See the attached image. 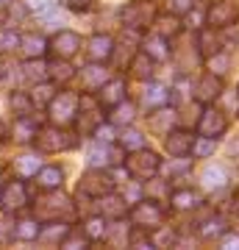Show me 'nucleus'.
I'll return each mask as SVG.
<instances>
[{
  "label": "nucleus",
  "mask_w": 239,
  "mask_h": 250,
  "mask_svg": "<svg viewBox=\"0 0 239 250\" xmlns=\"http://www.w3.org/2000/svg\"><path fill=\"white\" fill-rule=\"evenodd\" d=\"M197 50H200L203 59H209V56H214V53H220L222 50V42L214 36V28H206V31L197 34Z\"/></svg>",
  "instance_id": "cd10ccee"
},
{
  "label": "nucleus",
  "mask_w": 239,
  "mask_h": 250,
  "mask_svg": "<svg viewBox=\"0 0 239 250\" xmlns=\"http://www.w3.org/2000/svg\"><path fill=\"white\" fill-rule=\"evenodd\" d=\"M220 245H222L225 250L239 248V233H228V231H225V233H222V239H220Z\"/></svg>",
  "instance_id": "3c124183"
},
{
  "label": "nucleus",
  "mask_w": 239,
  "mask_h": 250,
  "mask_svg": "<svg viewBox=\"0 0 239 250\" xmlns=\"http://www.w3.org/2000/svg\"><path fill=\"white\" fill-rule=\"evenodd\" d=\"M36 136V123L31 117H17L14 120V128H11V139L20 145H31Z\"/></svg>",
  "instance_id": "b1692460"
},
{
  "label": "nucleus",
  "mask_w": 239,
  "mask_h": 250,
  "mask_svg": "<svg viewBox=\"0 0 239 250\" xmlns=\"http://www.w3.org/2000/svg\"><path fill=\"white\" fill-rule=\"evenodd\" d=\"M103 106L95 103L92 95H81V103H78V114H75V128H78L81 136H95L98 125H103Z\"/></svg>",
  "instance_id": "423d86ee"
},
{
  "label": "nucleus",
  "mask_w": 239,
  "mask_h": 250,
  "mask_svg": "<svg viewBox=\"0 0 239 250\" xmlns=\"http://www.w3.org/2000/svg\"><path fill=\"white\" fill-rule=\"evenodd\" d=\"M62 248L64 250H81V248H89V239L87 236H81V233H67L64 236V242H62Z\"/></svg>",
  "instance_id": "49530a36"
},
{
  "label": "nucleus",
  "mask_w": 239,
  "mask_h": 250,
  "mask_svg": "<svg viewBox=\"0 0 239 250\" xmlns=\"http://www.w3.org/2000/svg\"><path fill=\"white\" fill-rule=\"evenodd\" d=\"M123 100H125V81L123 78H111L98 89V103L103 108H111L117 103H123Z\"/></svg>",
  "instance_id": "dca6fc26"
},
{
  "label": "nucleus",
  "mask_w": 239,
  "mask_h": 250,
  "mask_svg": "<svg viewBox=\"0 0 239 250\" xmlns=\"http://www.w3.org/2000/svg\"><path fill=\"white\" fill-rule=\"evenodd\" d=\"M106 231H109V225H106V217L103 214L87 217V223H84V236H87L89 242H100L106 236Z\"/></svg>",
  "instance_id": "c85d7f7f"
},
{
  "label": "nucleus",
  "mask_w": 239,
  "mask_h": 250,
  "mask_svg": "<svg viewBox=\"0 0 239 250\" xmlns=\"http://www.w3.org/2000/svg\"><path fill=\"white\" fill-rule=\"evenodd\" d=\"M111 50H114V39L106 34H95L92 39H89V45H87V56H89V62H109L111 59Z\"/></svg>",
  "instance_id": "f3484780"
},
{
  "label": "nucleus",
  "mask_w": 239,
  "mask_h": 250,
  "mask_svg": "<svg viewBox=\"0 0 239 250\" xmlns=\"http://www.w3.org/2000/svg\"><path fill=\"white\" fill-rule=\"evenodd\" d=\"M170 203L175 206V208H197L200 206V195L192 192V189H178L170 195Z\"/></svg>",
  "instance_id": "473e14b6"
},
{
  "label": "nucleus",
  "mask_w": 239,
  "mask_h": 250,
  "mask_svg": "<svg viewBox=\"0 0 239 250\" xmlns=\"http://www.w3.org/2000/svg\"><path fill=\"white\" fill-rule=\"evenodd\" d=\"M167 117H175V111H173V108H167V106L156 108V111L151 114V131H156V134H161V136L167 134L170 128H173V125H167V123H164Z\"/></svg>",
  "instance_id": "c9c22d12"
},
{
  "label": "nucleus",
  "mask_w": 239,
  "mask_h": 250,
  "mask_svg": "<svg viewBox=\"0 0 239 250\" xmlns=\"http://www.w3.org/2000/svg\"><path fill=\"white\" fill-rule=\"evenodd\" d=\"M25 206H28V187L22 184V178L11 181V184L0 189V208L6 214H20Z\"/></svg>",
  "instance_id": "6e6552de"
},
{
  "label": "nucleus",
  "mask_w": 239,
  "mask_h": 250,
  "mask_svg": "<svg viewBox=\"0 0 239 250\" xmlns=\"http://www.w3.org/2000/svg\"><path fill=\"white\" fill-rule=\"evenodd\" d=\"M114 187H117V181H114V175H111V172H106L103 167H92V170H87L84 175H81V181H78V195L100 200L103 195L114 192Z\"/></svg>",
  "instance_id": "20e7f679"
},
{
  "label": "nucleus",
  "mask_w": 239,
  "mask_h": 250,
  "mask_svg": "<svg viewBox=\"0 0 239 250\" xmlns=\"http://www.w3.org/2000/svg\"><path fill=\"white\" fill-rule=\"evenodd\" d=\"M123 161H125V172H128L131 178H136V181H148V178H153V175L161 170L159 153L145 150V147L131 150V156H125Z\"/></svg>",
  "instance_id": "7ed1b4c3"
},
{
  "label": "nucleus",
  "mask_w": 239,
  "mask_h": 250,
  "mask_svg": "<svg viewBox=\"0 0 239 250\" xmlns=\"http://www.w3.org/2000/svg\"><path fill=\"white\" fill-rule=\"evenodd\" d=\"M39 236V223L36 220H20L14 223V239L17 242H36Z\"/></svg>",
  "instance_id": "72a5a7b5"
},
{
  "label": "nucleus",
  "mask_w": 239,
  "mask_h": 250,
  "mask_svg": "<svg viewBox=\"0 0 239 250\" xmlns=\"http://www.w3.org/2000/svg\"><path fill=\"white\" fill-rule=\"evenodd\" d=\"M214 147H217V139H209V136H195V145H192V156L197 159H206L212 156Z\"/></svg>",
  "instance_id": "37998d69"
},
{
  "label": "nucleus",
  "mask_w": 239,
  "mask_h": 250,
  "mask_svg": "<svg viewBox=\"0 0 239 250\" xmlns=\"http://www.w3.org/2000/svg\"><path fill=\"white\" fill-rule=\"evenodd\" d=\"M228 231L225 223H222V217H212V220H206V223L197 225V233L203 236V239H212V236H222V233Z\"/></svg>",
  "instance_id": "58836bf2"
},
{
  "label": "nucleus",
  "mask_w": 239,
  "mask_h": 250,
  "mask_svg": "<svg viewBox=\"0 0 239 250\" xmlns=\"http://www.w3.org/2000/svg\"><path fill=\"white\" fill-rule=\"evenodd\" d=\"M47 50L56 56V59H72V56L81 50V36L75 31H59V34L47 42Z\"/></svg>",
  "instance_id": "f8f14e48"
},
{
  "label": "nucleus",
  "mask_w": 239,
  "mask_h": 250,
  "mask_svg": "<svg viewBox=\"0 0 239 250\" xmlns=\"http://www.w3.org/2000/svg\"><path fill=\"white\" fill-rule=\"evenodd\" d=\"M206 64L212 67L209 72H214V75H222V72L228 70V53H225V50H220V53L209 56V59H206Z\"/></svg>",
  "instance_id": "a18cd8bd"
},
{
  "label": "nucleus",
  "mask_w": 239,
  "mask_h": 250,
  "mask_svg": "<svg viewBox=\"0 0 239 250\" xmlns=\"http://www.w3.org/2000/svg\"><path fill=\"white\" fill-rule=\"evenodd\" d=\"M153 34H159V36H175L181 34V22H178L175 14H167V17H159L156 14V20H153Z\"/></svg>",
  "instance_id": "7c9ffc66"
},
{
  "label": "nucleus",
  "mask_w": 239,
  "mask_h": 250,
  "mask_svg": "<svg viewBox=\"0 0 239 250\" xmlns=\"http://www.w3.org/2000/svg\"><path fill=\"white\" fill-rule=\"evenodd\" d=\"M203 184H206V189H222L225 187V170H222L220 164L206 167L203 170Z\"/></svg>",
  "instance_id": "ea45409f"
},
{
  "label": "nucleus",
  "mask_w": 239,
  "mask_h": 250,
  "mask_svg": "<svg viewBox=\"0 0 239 250\" xmlns=\"http://www.w3.org/2000/svg\"><path fill=\"white\" fill-rule=\"evenodd\" d=\"M139 47H142V53H148L153 62H167V59H170V42L164 39V36H159V34L142 39Z\"/></svg>",
  "instance_id": "aec40b11"
},
{
  "label": "nucleus",
  "mask_w": 239,
  "mask_h": 250,
  "mask_svg": "<svg viewBox=\"0 0 239 250\" xmlns=\"http://www.w3.org/2000/svg\"><path fill=\"white\" fill-rule=\"evenodd\" d=\"M153 59L148 53H136L131 59V64H128V67H131V75L133 78H139V81H151L153 78Z\"/></svg>",
  "instance_id": "bb28decb"
},
{
  "label": "nucleus",
  "mask_w": 239,
  "mask_h": 250,
  "mask_svg": "<svg viewBox=\"0 0 239 250\" xmlns=\"http://www.w3.org/2000/svg\"><path fill=\"white\" fill-rule=\"evenodd\" d=\"M20 47V34L11 28H0V53H14Z\"/></svg>",
  "instance_id": "79ce46f5"
},
{
  "label": "nucleus",
  "mask_w": 239,
  "mask_h": 250,
  "mask_svg": "<svg viewBox=\"0 0 239 250\" xmlns=\"http://www.w3.org/2000/svg\"><path fill=\"white\" fill-rule=\"evenodd\" d=\"M9 103H11L14 117H31L34 114V103H31V98H28L25 92H14L9 98Z\"/></svg>",
  "instance_id": "f704fd0d"
},
{
  "label": "nucleus",
  "mask_w": 239,
  "mask_h": 250,
  "mask_svg": "<svg viewBox=\"0 0 239 250\" xmlns=\"http://www.w3.org/2000/svg\"><path fill=\"white\" fill-rule=\"evenodd\" d=\"M120 147L123 150H139V147H145V136L136 128H125L123 136H120Z\"/></svg>",
  "instance_id": "a19ab883"
},
{
  "label": "nucleus",
  "mask_w": 239,
  "mask_h": 250,
  "mask_svg": "<svg viewBox=\"0 0 239 250\" xmlns=\"http://www.w3.org/2000/svg\"><path fill=\"white\" fill-rule=\"evenodd\" d=\"M62 3L70 11H87V9H92V3H95V0H62Z\"/></svg>",
  "instance_id": "8fccbe9b"
},
{
  "label": "nucleus",
  "mask_w": 239,
  "mask_h": 250,
  "mask_svg": "<svg viewBox=\"0 0 239 250\" xmlns=\"http://www.w3.org/2000/svg\"><path fill=\"white\" fill-rule=\"evenodd\" d=\"M34 178H36V184H39V189H47V192H53V189L62 187L64 170H62V167H56V164H50V167H39Z\"/></svg>",
  "instance_id": "412c9836"
},
{
  "label": "nucleus",
  "mask_w": 239,
  "mask_h": 250,
  "mask_svg": "<svg viewBox=\"0 0 239 250\" xmlns=\"http://www.w3.org/2000/svg\"><path fill=\"white\" fill-rule=\"evenodd\" d=\"M131 223L133 225H142V228H159L164 223V211L156 200H136L131 208Z\"/></svg>",
  "instance_id": "1a4fd4ad"
},
{
  "label": "nucleus",
  "mask_w": 239,
  "mask_h": 250,
  "mask_svg": "<svg viewBox=\"0 0 239 250\" xmlns=\"http://www.w3.org/2000/svg\"><path fill=\"white\" fill-rule=\"evenodd\" d=\"M31 145L39 153H59V150H72L78 145V136L64 131L62 125H44V128H36V136Z\"/></svg>",
  "instance_id": "f257e3e1"
},
{
  "label": "nucleus",
  "mask_w": 239,
  "mask_h": 250,
  "mask_svg": "<svg viewBox=\"0 0 239 250\" xmlns=\"http://www.w3.org/2000/svg\"><path fill=\"white\" fill-rule=\"evenodd\" d=\"M192 145H195V136L186 128H178V131H167L164 134V150L173 156V159H186L192 153Z\"/></svg>",
  "instance_id": "9b49d317"
},
{
  "label": "nucleus",
  "mask_w": 239,
  "mask_h": 250,
  "mask_svg": "<svg viewBox=\"0 0 239 250\" xmlns=\"http://www.w3.org/2000/svg\"><path fill=\"white\" fill-rule=\"evenodd\" d=\"M25 3H28V11H36V14H47V11L53 9L50 0H25Z\"/></svg>",
  "instance_id": "09e8293b"
},
{
  "label": "nucleus",
  "mask_w": 239,
  "mask_h": 250,
  "mask_svg": "<svg viewBox=\"0 0 239 250\" xmlns=\"http://www.w3.org/2000/svg\"><path fill=\"white\" fill-rule=\"evenodd\" d=\"M17 50H22L25 59H42V56L47 53V42H44L39 34H25V36H20Z\"/></svg>",
  "instance_id": "4be33fe9"
},
{
  "label": "nucleus",
  "mask_w": 239,
  "mask_h": 250,
  "mask_svg": "<svg viewBox=\"0 0 239 250\" xmlns=\"http://www.w3.org/2000/svg\"><path fill=\"white\" fill-rule=\"evenodd\" d=\"M22 78L31 81V83H42V81H47V64L42 62V59H28L25 64H22Z\"/></svg>",
  "instance_id": "2f4dec72"
},
{
  "label": "nucleus",
  "mask_w": 239,
  "mask_h": 250,
  "mask_svg": "<svg viewBox=\"0 0 239 250\" xmlns=\"http://www.w3.org/2000/svg\"><path fill=\"white\" fill-rule=\"evenodd\" d=\"M151 242H153V248H167V245L175 242V233L159 225V228H151Z\"/></svg>",
  "instance_id": "c03bdc74"
},
{
  "label": "nucleus",
  "mask_w": 239,
  "mask_h": 250,
  "mask_svg": "<svg viewBox=\"0 0 239 250\" xmlns=\"http://www.w3.org/2000/svg\"><path fill=\"white\" fill-rule=\"evenodd\" d=\"M170 103V89L161 86V83H145L142 89V98H139V106L148 108V111H156V108L167 106Z\"/></svg>",
  "instance_id": "2eb2a0df"
},
{
  "label": "nucleus",
  "mask_w": 239,
  "mask_h": 250,
  "mask_svg": "<svg viewBox=\"0 0 239 250\" xmlns=\"http://www.w3.org/2000/svg\"><path fill=\"white\" fill-rule=\"evenodd\" d=\"M36 170H39V159L36 156H20V159H14L17 178H31V175H36Z\"/></svg>",
  "instance_id": "4c0bfd02"
},
{
  "label": "nucleus",
  "mask_w": 239,
  "mask_h": 250,
  "mask_svg": "<svg viewBox=\"0 0 239 250\" xmlns=\"http://www.w3.org/2000/svg\"><path fill=\"white\" fill-rule=\"evenodd\" d=\"M78 103H81V98L75 95V92H56L53 100L47 103V117H50V123L62 125V128H67L70 123H75Z\"/></svg>",
  "instance_id": "39448f33"
},
{
  "label": "nucleus",
  "mask_w": 239,
  "mask_h": 250,
  "mask_svg": "<svg viewBox=\"0 0 239 250\" xmlns=\"http://www.w3.org/2000/svg\"><path fill=\"white\" fill-rule=\"evenodd\" d=\"M222 95V81L220 75H214V72H206L203 78L197 81L195 86V100L197 103H212Z\"/></svg>",
  "instance_id": "4468645a"
},
{
  "label": "nucleus",
  "mask_w": 239,
  "mask_h": 250,
  "mask_svg": "<svg viewBox=\"0 0 239 250\" xmlns=\"http://www.w3.org/2000/svg\"><path fill=\"white\" fill-rule=\"evenodd\" d=\"M123 147L114 142H95L92 147L87 150V161L92 167H117V164H123Z\"/></svg>",
  "instance_id": "0eeeda50"
},
{
  "label": "nucleus",
  "mask_w": 239,
  "mask_h": 250,
  "mask_svg": "<svg viewBox=\"0 0 239 250\" xmlns=\"http://www.w3.org/2000/svg\"><path fill=\"white\" fill-rule=\"evenodd\" d=\"M192 6H195V0H170V14H175V17L189 14Z\"/></svg>",
  "instance_id": "de8ad7c7"
},
{
  "label": "nucleus",
  "mask_w": 239,
  "mask_h": 250,
  "mask_svg": "<svg viewBox=\"0 0 239 250\" xmlns=\"http://www.w3.org/2000/svg\"><path fill=\"white\" fill-rule=\"evenodd\" d=\"M156 14H159L156 3H151V0H131V3H125L123 9H120V20H123V25L128 31H145V28H151Z\"/></svg>",
  "instance_id": "f03ea898"
},
{
  "label": "nucleus",
  "mask_w": 239,
  "mask_h": 250,
  "mask_svg": "<svg viewBox=\"0 0 239 250\" xmlns=\"http://www.w3.org/2000/svg\"><path fill=\"white\" fill-rule=\"evenodd\" d=\"M42 203L44 206H39V217H44V220H56V206H59V214H64V211L72 208L70 200H67L64 195H47Z\"/></svg>",
  "instance_id": "393cba45"
},
{
  "label": "nucleus",
  "mask_w": 239,
  "mask_h": 250,
  "mask_svg": "<svg viewBox=\"0 0 239 250\" xmlns=\"http://www.w3.org/2000/svg\"><path fill=\"white\" fill-rule=\"evenodd\" d=\"M228 131V120L217 108H203V114L197 117V136H209V139H220Z\"/></svg>",
  "instance_id": "9d476101"
},
{
  "label": "nucleus",
  "mask_w": 239,
  "mask_h": 250,
  "mask_svg": "<svg viewBox=\"0 0 239 250\" xmlns=\"http://www.w3.org/2000/svg\"><path fill=\"white\" fill-rule=\"evenodd\" d=\"M206 22H209V28H214V31L234 25V22H237V6H234L231 0H217V3H212V9L206 14Z\"/></svg>",
  "instance_id": "ddd939ff"
},
{
  "label": "nucleus",
  "mask_w": 239,
  "mask_h": 250,
  "mask_svg": "<svg viewBox=\"0 0 239 250\" xmlns=\"http://www.w3.org/2000/svg\"><path fill=\"white\" fill-rule=\"evenodd\" d=\"M81 81H84V89H87V92H95V89H100V86L109 81V70L100 62H92L89 67L81 70Z\"/></svg>",
  "instance_id": "a211bd4d"
},
{
  "label": "nucleus",
  "mask_w": 239,
  "mask_h": 250,
  "mask_svg": "<svg viewBox=\"0 0 239 250\" xmlns=\"http://www.w3.org/2000/svg\"><path fill=\"white\" fill-rule=\"evenodd\" d=\"M109 123L111 125H131L133 123V106L131 103H117L111 106V117H109Z\"/></svg>",
  "instance_id": "e433bc0d"
},
{
  "label": "nucleus",
  "mask_w": 239,
  "mask_h": 250,
  "mask_svg": "<svg viewBox=\"0 0 239 250\" xmlns=\"http://www.w3.org/2000/svg\"><path fill=\"white\" fill-rule=\"evenodd\" d=\"M47 78L53 81L56 86L67 83V81L75 78V67L70 64V59H53V62L47 64Z\"/></svg>",
  "instance_id": "5701e85b"
},
{
  "label": "nucleus",
  "mask_w": 239,
  "mask_h": 250,
  "mask_svg": "<svg viewBox=\"0 0 239 250\" xmlns=\"http://www.w3.org/2000/svg\"><path fill=\"white\" fill-rule=\"evenodd\" d=\"M70 231H72L70 225L59 223V220H50L47 225H39V236H36V239L42 242V245H62L64 236Z\"/></svg>",
  "instance_id": "6ab92c4d"
},
{
  "label": "nucleus",
  "mask_w": 239,
  "mask_h": 250,
  "mask_svg": "<svg viewBox=\"0 0 239 250\" xmlns=\"http://www.w3.org/2000/svg\"><path fill=\"white\" fill-rule=\"evenodd\" d=\"M11 3H14V0H0V11H6V9H11Z\"/></svg>",
  "instance_id": "603ef678"
},
{
  "label": "nucleus",
  "mask_w": 239,
  "mask_h": 250,
  "mask_svg": "<svg viewBox=\"0 0 239 250\" xmlns=\"http://www.w3.org/2000/svg\"><path fill=\"white\" fill-rule=\"evenodd\" d=\"M100 200H103V203H100V214L103 217H114V220H120V217L128 211V200H125V197H114V192L103 195Z\"/></svg>",
  "instance_id": "a878e982"
},
{
  "label": "nucleus",
  "mask_w": 239,
  "mask_h": 250,
  "mask_svg": "<svg viewBox=\"0 0 239 250\" xmlns=\"http://www.w3.org/2000/svg\"><path fill=\"white\" fill-rule=\"evenodd\" d=\"M53 95H56V83L42 81V83H36V86H34V92H31L28 98H31L34 108H47V103L53 100Z\"/></svg>",
  "instance_id": "c756f323"
}]
</instances>
